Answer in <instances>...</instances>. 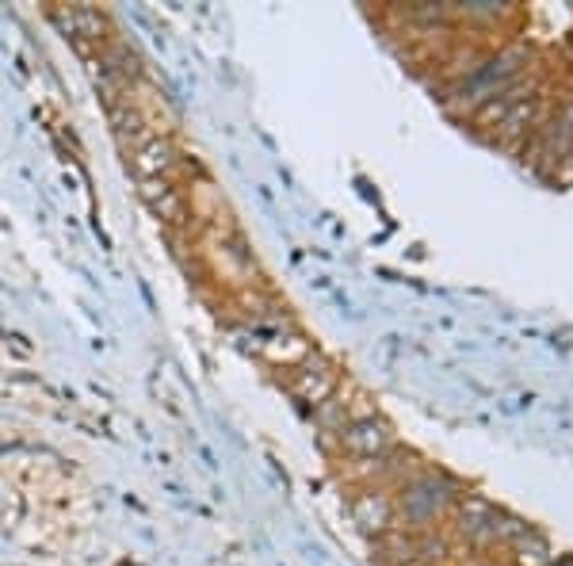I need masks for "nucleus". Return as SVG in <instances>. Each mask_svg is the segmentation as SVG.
<instances>
[{"label":"nucleus","instance_id":"nucleus-1","mask_svg":"<svg viewBox=\"0 0 573 566\" xmlns=\"http://www.w3.org/2000/svg\"><path fill=\"white\" fill-rule=\"evenodd\" d=\"M463 532L474 536V540H493V536H520V528H505L497 509L489 501H478L470 498L463 505Z\"/></svg>","mask_w":573,"mask_h":566},{"label":"nucleus","instance_id":"nucleus-2","mask_svg":"<svg viewBox=\"0 0 573 566\" xmlns=\"http://www.w3.org/2000/svg\"><path fill=\"white\" fill-rule=\"evenodd\" d=\"M447 486L444 479H436V475H425V479H417L409 490H405V509L413 513V517H432L440 505H444V494Z\"/></svg>","mask_w":573,"mask_h":566},{"label":"nucleus","instance_id":"nucleus-3","mask_svg":"<svg viewBox=\"0 0 573 566\" xmlns=\"http://www.w3.org/2000/svg\"><path fill=\"white\" fill-rule=\"evenodd\" d=\"M344 444L352 452H360V456H375V452H382L390 444V433L382 429L379 421H356V425L344 429Z\"/></svg>","mask_w":573,"mask_h":566},{"label":"nucleus","instance_id":"nucleus-4","mask_svg":"<svg viewBox=\"0 0 573 566\" xmlns=\"http://www.w3.org/2000/svg\"><path fill=\"white\" fill-rule=\"evenodd\" d=\"M134 165L142 169L146 176H161L172 169V150L169 142L161 138V134H153V138H146L138 150H134Z\"/></svg>","mask_w":573,"mask_h":566},{"label":"nucleus","instance_id":"nucleus-5","mask_svg":"<svg viewBox=\"0 0 573 566\" xmlns=\"http://www.w3.org/2000/svg\"><path fill=\"white\" fill-rule=\"evenodd\" d=\"M356 517H360V524H367V528H386V524H390V505H386V498H379V494H367V498L356 501Z\"/></svg>","mask_w":573,"mask_h":566}]
</instances>
